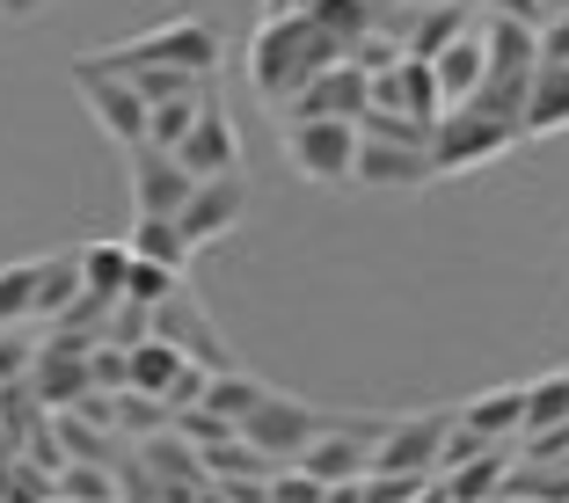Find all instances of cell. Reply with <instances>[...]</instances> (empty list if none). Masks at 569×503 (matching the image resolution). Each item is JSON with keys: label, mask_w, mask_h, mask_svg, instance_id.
Here are the masks:
<instances>
[{"label": "cell", "mask_w": 569, "mask_h": 503, "mask_svg": "<svg viewBox=\"0 0 569 503\" xmlns=\"http://www.w3.org/2000/svg\"><path fill=\"white\" fill-rule=\"evenodd\" d=\"M329 59H343V44L329 37V22H321L315 8L263 16V30H256V44H249V88L270 102V110H284Z\"/></svg>", "instance_id": "1"}, {"label": "cell", "mask_w": 569, "mask_h": 503, "mask_svg": "<svg viewBox=\"0 0 569 503\" xmlns=\"http://www.w3.org/2000/svg\"><path fill=\"white\" fill-rule=\"evenodd\" d=\"M96 67H118V73H139V67H183V73H219V30L198 16H168L153 30L124 37V44H102L88 51Z\"/></svg>", "instance_id": "2"}, {"label": "cell", "mask_w": 569, "mask_h": 503, "mask_svg": "<svg viewBox=\"0 0 569 503\" xmlns=\"http://www.w3.org/2000/svg\"><path fill=\"white\" fill-rule=\"evenodd\" d=\"M526 139L519 118H503L489 102H452L446 118L431 124V168L438 175H460V168H489Z\"/></svg>", "instance_id": "3"}, {"label": "cell", "mask_w": 569, "mask_h": 503, "mask_svg": "<svg viewBox=\"0 0 569 503\" xmlns=\"http://www.w3.org/2000/svg\"><path fill=\"white\" fill-rule=\"evenodd\" d=\"M284 161L307 183L343 190L358 168V118H284Z\"/></svg>", "instance_id": "4"}, {"label": "cell", "mask_w": 569, "mask_h": 503, "mask_svg": "<svg viewBox=\"0 0 569 503\" xmlns=\"http://www.w3.org/2000/svg\"><path fill=\"white\" fill-rule=\"evenodd\" d=\"M460 409H423V416H395L372 445V474H438L446 460V437Z\"/></svg>", "instance_id": "5"}, {"label": "cell", "mask_w": 569, "mask_h": 503, "mask_svg": "<svg viewBox=\"0 0 569 503\" xmlns=\"http://www.w3.org/2000/svg\"><path fill=\"white\" fill-rule=\"evenodd\" d=\"M73 88H81V102L96 110V124L110 139H124V147H139L147 139V95L132 88V73H118V67H96V59H73Z\"/></svg>", "instance_id": "6"}, {"label": "cell", "mask_w": 569, "mask_h": 503, "mask_svg": "<svg viewBox=\"0 0 569 503\" xmlns=\"http://www.w3.org/2000/svg\"><path fill=\"white\" fill-rule=\"evenodd\" d=\"M321 409H307V402H292V394H263V402L241 416V437H249L256 453H270V460H300L307 445H315V431H321Z\"/></svg>", "instance_id": "7"}, {"label": "cell", "mask_w": 569, "mask_h": 503, "mask_svg": "<svg viewBox=\"0 0 569 503\" xmlns=\"http://www.w3.org/2000/svg\"><path fill=\"white\" fill-rule=\"evenodd\" d=\"M366 102H372V73L358 67V59H329L278 118H358Z\"/></svg>", "instance_id": "8"}, {"label": "cell", "mask_w": 569, "mask_h": 503, "mask_svg": "<svg viewBox=\"0 0 569 503\" xmlns=\"http://www.w3.org/2000/svg\"><path fill=\"white\" fill-rule=\"evenodd\" d=\"M30 394L44 409H73L81 394H96V372H88V343L73 335H51L44 351L30 358Z\"/></svg>", "instance_id": "9"}, {"label": "cell", "mask_w": 569, "mask_h": 503, "mask_svg": "<svg viewBox=\"0 0 569 503\" xmlns=\"http://www.w3.org/2000/svg\"><path fill=\"white\" fill-rule=\"evenodd\" d=\"M241 212H249V183H241V168H227V175H198L176 219H183V234L204 249V241H219Z\"/></svg>", "instance_id": "10"}, {"label": "cell", "mask_w": 569, "mask_h": 503, "mask_svg": "<svg viewBox=\"0 0 569 503\" xmlns=\"http://www.w3.org/2000/svg\"><path fill=\"white\" fill-rule=\"evenodd\" d=\"M153 335H161V343H176V351L183 358H198V365H234V358H227V343H219V329L212 321H204V306L190 300L183 285L168 292V300H153Z\"/></svg>", "instance_id": "11"}, {"label": "cell", "mask_w": 569, "mask_h": 503, "mask_svg": "<svg viewBox=\"0 0 569 503\" xmlns=\"http://www.w3.org/2000/svg\"><path fill=\"white\" fill-rule=\"evenodd\" d=\"M372 102H387V110H409V118H423V124L446 118L438 73H431V59H417V51H402V59H387V67L372 73Z\"/></svg>", "instance_id": "12"}, {"label": "cell", "mask_w": 569, "mask_h": 503, "mask_svg": "<svg viewBox=\"0 0 569 503\" xmlns=\"http://www.w3.org/2000/svg\"><path fill=\"white\" fill-rule=\"evenodd\" d=\"M190 183H198V175H190L168 147H153V139L132 147V204H139V212H168V219H176L183 198H190Z\"/></svg>", "instance_id": "13"}, {"label": "cell", "mask_w": 569, "mask_h": 503, "mask_svg": "<svg viewBox=\"0 0 569 503\" xmlns=\"http://www.w3.org/2000/svg\"><path fill=\"white\" fill-rule=\"evenodd\" d=\"M431 147H402V139H366L358 132V168L351 183H380V190H417L431 183Z\"/></svg>", "instance_id": "14"}, {"label": "cell", "mask_w": 569, "mask_h": 503, "mask_svg": "<svg viewBox=\"0 0 569 503\" xmlns=\"http://www.w3.org/2000/svg\"><path fill=\"white\" fill-rule=\"evenodd\" d=\"M168 153H176L190 175H227V168H241V139H234V124H227L219 102H204L198 118H190V132L176 139Z\"/></svg>", "instance_id": "15"}, {"label": "cell", "mask_w": 569, "mask_h": 503, "mask_svg": "<svg viewBox=\"0 0 569 503\" xmlns=\"http://www.w3.org/2000/svg\"><path fill=\"white\" fill-rule=\"evenodd\" d=\"M482 67H489L482 30H460V37H446V44L431 51V73H438V95H446V110H452V102H468L475 88H482Z\"/></svg>", "instance_id": "16"}, {"label": "cell", "mask_w": 569, "mask_h": 503, "mask_svg": "<svg viewBox=\"0 0 569 503\" xmlns=\"http://www.w3.org/2000/svg\"><path fill=\"white\" fill-rule=\"evenodd\" d=\"M569 124V67L562 59H540L533 81H526V139H548Z\"/></svg>", "instance_id": "17"}, {"label": "cell", "mask_w": 569, "mask_h": 503, "mask_svg": "<svg viewBox=\"0 0 569 503\" xmlns=\"http://www.w3.org/2000/svg\"><path fill=\"white\" fill-rule=\"evenodd\" d=\"M503 467H511V460H503V437H497V445H475L468 460H452V467H446L438 496H446V503H482V496L503 489Z\"/></svg>", "instance_id": "18"}, {"label": "cell", "mask_w": 569, "mask_h": 503, "mask_svg": "<svg viewBox=\"0 0 569 503\" xmlns=\"http://www.w3.org/2000/svg\"><path fill=\"white\" fill-rule=\"evenodd\" d=\"M132 255H147V263H168V270H190V255H198V241L183 234V219H168V212H139L132 241H124Z\"/></svg>", "instance_id": "19"}, {"label": "cell", "mask_w": 569, "mask_h": 503, "mask_svg": "<svg viewBox=\"0 0 569 503\" xmlns=\"http://www.w3.org/2000/svg\"><path fill=\"white\" fill-rule=\"evenodd\" d=\"M263 394H270V386H263V380H249V372H234V365H219L212 380H204V409H212V416H227L234 431H241V416H249Z\"/></svg>", "instance_id": "20"}, {"label": "cell", "mask_w": 569, "mask_h": 503, "mask_svg": "<svg viewBox=\"0 0 569 503\" xmlns=\"http://www.w3.org/2000/svg\"><path fill=\"white\" fill-rule=\"evenodd\" d=\"M124 278H132V249H118V241L81 249V292H96V300H124Z\"/></svg>", "instance_id": "21"}, {"label": "cell", "mask_w": 569, "mask_h": 503, "mask_svg": "<svg viewBox=\"0 0 569 503\" xmlns=\"http://www.w3.org/2000/svg\"><path fill=\"white\" fill-rule=\"evenodd\" d=\"M124 482L110 474V460H67L59 467V503H118Z\"/></svg>", "instance_id": "22"}, {"label": "cell", "mask_w": 569, "mask_h": 503, "mask_svg": "<svg viewBox=\"0 0 569 503\" xmlns=\"http://www.w3.org/2000/svg\"><path fill=\"white\" fill-rule=\"evenodd\" d=\"M73 300H81V255H67V263H44V270H37V321H59Z\"/></svg>", "instance_id": "23"}, {"label": "cell", "mask_w": 569, "mask_h": 503, "mask_svg": "<svg viewBox=\"0 0 569 503\" xmlns=\"http://www.w3.org/2000/svg\"><path fill=\"white\" fill-rule=\"evenodd\" d=\"M37 270H44V263H8V270H0V329L37 321Z\"/></svg>", "instance_id": "24"}, {"label": "cell", "mask_w": 569, "mask_h": 503, "mask_svg": "<svg viewBox=\"0 0 569 503\" xmlns=\"http://www.w3.org/2000/svg\"><path fill=\"white\" fill-rule=\"evenodd\" d=\"M204 102H212L204 88H198V95H168V102H147V139H153V147H176V139L190 132V118H198Z\"/></svg>", "instance_id": "25"}, {"label": "cell", "mask_w": 569, "mask_h": 503, "mask_svg": "<svg viewBox=\"0 0 569 503\" xmlns=\"http://www.w3.org/2000/svg\"><path fill=\"white\" fill-rule=\"evenodd\" d=\"M562 416H569V372H548V380L526 386V431H548Z\"/></svg>", "instance_id": "26"}, {"label": "cell", "mask_w": 569, "mask_h": 503, "mask_svg": "<svg viewBox=\"0 0 569 503\" xmlns=\"http://www.w3.org/2000/svg\"><path fill=\"white\" fill-rule=\"evenodd\" d=\"M438 496L431 474H372V482H358V503H423Z\"/></svg>", "instance_id": "27"}, {"label": "cell", "mask_w": 569, "mask_h": 503, "mask_svg": "<svg viewBox=\"0 0 569 503\" xmlns=\"http://www.w3.org/2000/svg\"><path fill=\"white\" fill-rule=\"evenodd\" d=\"M183 285V270H168V263H147V255H132V278H124V300H168V292Z\"/></svg>", "instance_id": "28"}, {"label": "cell", "mask_w": 569, "mask_h": 503, "mask_svg": "<svg viewBox=\"0 0 569 503\" xmlns=\"http://www.w3.org/2000/svg\"><path fill=\"white\" fill-rule=\"evenodd\" d=\"M204 380H212V365H198V358H183V365H176V380L161 386L168 416H176V409H190V402H204Z\"/></svg>", "instance_id": "29"}, {"label": "cell", "mask_w": 569, "mask_h": 503, "mask_svg": "<svg viewBox=\"0 0 569 503\" xmlns=\"http://www.w3.org/2000/svg\"><path fill=\"white\" fill-rule=\"evenodd\" d=\"M30 343H22V335H0V386H22L30 380Z\"/></svg>", "instance_id": "30"}, {"label": "cell", "mask_w": 569, "mask_h": 503, "mask_svg": "<svg viewBox=\"0 0 569 503\" xmlns=\"http://www.w3.org/2000/svg\"><path fill=\"white\" fill-rule=\"evenodd\" d=\"M540 59H562V67H569V16L540 22Z\"/></svg>", "instance_id": "31"}, {"label": "cell", "mask_w": 569, "mask_h": 503, "mask_svg": "<svg viewBox=\"0 0 569 503\" xmlns=\"http://www.w3.org/2000/svg\"><path fill=\"white\" fill-rule=\"evenodd\" d=\"M44 8H51V0H0V16H8V22H30V16H44Z\"/></svg>", "instance_id": "32"}, {"label": "cell", "mask_w": 569, "mask_h": 503, "mask_svg": "<svg viewBox=\"0 0 569 503\" xmlns=\"http://www.w3.org/2000/svg\"><path fill=\"white\" fill-rule=\"evenodd\" d=\"M292 8H307V0H263V16H292Z\"/></svg>", "instance_id": "33"}, {"label": "cell", "mask_w": 569, "mask_h": 503, "mask_svg": "<svg viewBox=\"0 0 569 503\" xmlns=\"http://www.w3.org/2000/svg\"><path fill=\"white\" fill-rule=\"evenodd\" d=\"M540 8H548V16H569V0H540Z\"/></svg>", "instance_id": "34"}, {"label": "cell", "mask_w": 569, "mask_h": 503, "mask_svg": "<svg viewBox=\"0 0 569 503\" xmlns=\"http://www.w3.org/2000/svg\"><path fill=\"white\" fill-rule=\"evenodd\" d=\"M402 8H438V0H402Z\"/></svg>", "instance_id": "35"}]
</instances>
